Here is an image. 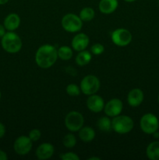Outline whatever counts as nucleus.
I'll return each mask as SVG.
<instances>
[{"label": "nucleus", "mask_w": 159, "mask_h": 160, "mask_svg": "<svg viewBox=\"0 0 159 160\" xmlns=\"http://www.w3.org/2000/svg\"><path fill=\"white\" fill-rule=\"evenodd\" d=\"M58 58L57 50L51 45H45L37 49L35 60L37 66L46 69L51 67L55 62Z\"/></svg>", "instance_id": "1"}, {"label": "nucleus", "mask_w": 159, "mask_h": 160, "mask_svg": "<svg viewBox=\"0 0 159 160\" xmlns=\"http://www.w3.org/2000/svg\"><path fill=\"white\" fill-rule=\"evenodd\" d=\"M2 46L3 49L9 53H17L21 49V38L16 33L9 31L2 38Z\"/></svg>", "instance_id": "2"}, {"label": "nucleus", "mask_w": 159, "mask_h": 160, "mask_svg": "<svg viewBox=\"0 0 159 160\" xmlns=\"http://www.w3.org/2000/svg\"><path fill=\"white\" fill-rule=\"evenodd\" d=\"M112 128L118 134H126L133 128V121L128 116H116L112 120Z\"/></svg>", "instance_id": "3"}, {"label": "nucleus", "mask_w": 159, "mask_h": 160, "mask_svg": "<svg viewBox=\"0 0 159 160\" xmlns=\"http://www.w3.org/2000/svg\"><path fill=\"white\" fill-rule=\"evenodd\" d=\"M84 117L82 114L76 111L69 112L65 118V125L67 129L70 131H78L83 128L84 125Z\"/></svg>", "instance_id": "4"}, {"label": "nucleus", "mask_w": 159, "mask_h": 160, "mask_svg": "<svg viewBox=\"0 0 159 160\" xmlns=\"http://www.w3.org/2000/svg\"><path fill=\"white\" fill-rule=\"evenodd\" d=\"M99 80L94 75H87L81 81L80 90L85 95H94L99 90Z\"/></svg>", "instance_id": "5"}, {"label": "nucleus", "mask_w": 159, "mask_h": 160, "mask_svg": "<svg viewBox=\"0 0 159 160\" xmlns=\"http://www.w3.org/2000/svg\"><path fill=\"white\" fill-rule=\"evenodd\" d=\"M140 128L146 134H154L157 131L159 122L157 117L152 113H147L140 120Z\"/></svg>", "instance_id": "6"}, {"label": "nucleus", "mask_w": 159, "mask_h": 160, "mask_svg": "<svg viewBox=\"0 0 159 160\" xmlns=\"http://www.w3.org/2000/svg\"><path fill=\"white\" fill-rule=\"evenodd\" d=\"M82 20L80 17L73 13H69L64 16L62 19V26L69 32H76L82 28Z\"/></svg>", "instance_id": "7"}, {"label": "nucleus", "mask_w": 159, "mask_h": 160, "mask_svg": "<svg viewBox=\"0 0 159 160\" xmlns=\"http://www.w3.org/2000/svg\"><path fill=\"white\" fill-rule=\"evenodd\" d=\"M112 40L118 46H126L130 43L132 34L128 30L119 28L114 31L112 34Z\"/></svg>", "instance_id": "8"}, {"label": "nucleus", "mask_w": 159, "mask_h": 160, "mask_svg": "<svg viewBox=\"0 0 159 160\" xmlns=\"http://www.w3.org/2000/svg\"><path fill=\"white\" fill-rule=\"evenodd\" d=\"M14 150L20 156H25L27 154L32 148V141L29 137L20 136L16 139L13 145Z\"/></svg>", "instance_id": "9"}, {"label": "nucleus", "mask_w": 159, "mask_h": 160, "mask_svg": "<svg viewBox=\"0 0 159 160\" xmlns=\"http://www.w3.org/2000/svg\"><path fill=\"white\" fill-rule=\"evenodd\" d=\"M123 105L121 100L118 98H113L104 106V112L108 117H115L119 115L123 110Z\"/></svg>", "instance_id": "10"}, {"label": "nucleus", "mask_w": 159, "mask_h": 160, "mask_svg": "<svg viewBox=\"0 0 159 160\" xmlns=\"http://www.w3.org/2000/svg\"><path fill=\"white\" fill-rule=\"evenodd\" d=\"M87 106L91 112H99L104 109V102L99 95H91L87 100Z\"/></svg>", "instance_id": "11"}, {"label": "nucleus", "mask_w": 159, "mask_h": 160, "mask_svg": "<svg viewBox=\"0 0 159 160\" xmlns=\"http://www.w3.org/2000/svg\"><path fill=\"white\" fill-rule=\"evenodd\" d=\"M89 44V38L85 34H78L72 41V47L76 51L80 52L85 49Z\"/></svg>", "instance_id": "12"}, {"label": "nucleus", "mask_w": 159, "mask_h": 160, "mask_svg": "<svg viewBox=\"0 0 159 160\" xmlns=\"http://www.w3.org/2000/svg\"><path fill=\"white\" fill-rule=\"evenodd\" d=\"M54 153V147L48 143L41 145L36 150V156L41 160H45L51 158Z\"/></svg>", "instance_id": "13"}, {"label": "nucleus", "mask_w": 159, "mask_h": 160, "mask_svg": "<svg viewBox=\"0 0 159 160\" xmlns=\"http://www.w3.org/2000/svg\"><path fill=\"white\" fill-rule=\"evenodd\" d=\"M143 100V93L140 89L134 88L129 92L127 96L128 103L131 106L137 107L140 106Z\"/></svg>", "instance_id": "14"}, {"label": "nucleus", "mask_w": 159, "mask_h": 160, "mask_svg": "<svg viewBox=\"0 0 159 160\" xmlns=\"http://www.w3.org/2000/svg\"><path fill=\"white\" fill-rule=\"evenodd\" d=\"M20 17L16 13L9 14L4 20L5 28L9 31H15L20 26Z\"/></svg>", "instance_id": "15"}, {"label": "nucleus", "mask_w": 159, "mask_h": 160, "mask_svg": "<svg viewBox=\"0 0 159 160\" xmlns=\"http://www.w3.org/2000/svg\"><path fill=\"white\" fill-rule=\"evenodd\" d=\"M117 7L118 0H101L99 2V9L103 13H112Z\"/></svg>", "instance_id": "16"}, {"label": "nucleus", "mask_w": 159, "mask_h": 160, "mask_svg": "<svg viewBox=\"0 0 159 160\" xmlns=\"http://www.w3.org/2000/svg\"><path fill=\"white\" fill-rule=\"evenodd\" d=\"M147 157L151 160H159V142H151L146 150Z\"/></svg>", "instance_id": "17"}, {"label": "nucleus", "mask_w": 159, "mask_h": 160, "mask_svg": "<svg viewBox=\"0 0 159 160\" xmlns=\"http://www.w3.org/2000/svg\"><path fill=\"white\" fill-rule=\"evenodd\" d=\"M79 137L83 142H90L94 138L95 132L90 127H84L80 130Z\"/></svg>", "instance_id": "18"}, {"label": "nucleus", "mask_w": 159, "mask_h": 160, "mask_svg": "<svg viewBox=\"0 0 159 160\" xmlns=\"http://www.w3.org/2000/svg\"><path fill=\"white\" fill-rule=\"evenodd\" d=\"M90 59H91V54H90V52L83 50L76 56V62L78 65L83 67V66H85L87 63H89Z\"/></svg>", "instance_id": "19"}, {"label": "nucleus", "mask_w": 159, "mask_h": 160, "mask_svg": "<svg viewBox=\"0 0 159 160\" xmlns=\"http://www.w3.org/2000/svg\"><path fill=\"white\" fill-rule=\"evenodd\" d=\"M58 56L62 60H69L73 56V50L68 46H62L57 51Z\"/></svg>", "instance_id": "20"}, {"label": "nucleus", "mask_w": 159, "mask_h": 160, "mask_svg": "<svg viewBox=\"0 0 159 160\" xmlns=\"http://www.w3.org/2000/svg\"><path fill=\"white\" fill-rule=\"evenodd\" d=\"M98 127L101 131L108 132L110 131L112 128V121L107 117H103L100 118L98 121Z\"/></svg>", "instance_id": "21"}, {"label": "nucleus", "mask_w": 159, "mask_h": 160, "mask_svg": "<svg viewBox=\"0 0 159 160\" xmlns=\"http://www.w3.org/2000/svg\"><path fill=\"white\" fill-rule=\"evenodd\" d=\"M94 11L92 8L86 7L84 8L82 10L80 11V18L83 20V21H90L94 17Z\"/></svg>", "instance_id": "22"}, {"label": "nucleus", "mask_w": 159, "mask_h": 160, "mask_svg": "<svg viewBox=\"0 0 159 160\" xmlns=\"http://www.w3.org/2000/svg\"><path fill=\"white\" fill-rule=\"evenodd\" d=\"M62 143H63L64 146L66 147V148H73L76 144V137L72 134H66V135L63 138V139H62Z\"/></svg>", "instance_id": "23"}, {"label": "nucleus", "mask_w": 159, "mask_h": 160, "mask_svg": "<svg viewBox=\"0 0 159 160\" xmlns=\"http://www.w3.org/2000/svg\"><path fill=\"white\" fill-rule=\"evenodd\" d=\"M66 92L70 96H77L80 93V90L76 84H70L67 86Z\"/></svg>", "instance_id": "24"}, {"label": "nucleus", "mask_w": 159, "mask_h": 160, "mask_svg": "<svg viewBox=\"0 0 159 160\" xmlns=\"http://www.w3.org/2000/svg\"><path fill=\"white\" fill-rule=\"evenodd\" d=\"M41 133L38 129H33L30 131L29 138L32 142H37L41 138Z\"/></svg>", "instance_id": "25"}, {"label": "nucleus", "mask_w": 159, "mask_h": 160, "mask_svg": "<svg viewBox=\"0 0 159 160\" xmlns=\"http://www.w3.org/2000/svg\"><path fill=\"white\" fill-rule=\"evenodd\" d=\"M104 48L101 44H94L90 48V51L94 55H101L104 52Z\"/></svg>", "instance_id": "26"}, {"label": "nucleus", "mask_w": 159, "mask_h": 160, "mask_svg": "<svg viewBox=\"0 0 159 160\" xmlns=\"http://www.w3.org/2000/svg\"><path fill=\"white\" fill-rule=\"evenodd\" d=\"M61 159L63 160H79L80 157L76 154L73 152L64 153L60 156Z\"/></svg>", "instance_id": "27"}, {"label": "nucleus", "mask_w": 159, "mask_h": 160, "mask_svg": "<svg viewBox=\"0 0 159 160\" xmlns=\"http://www.w3.org/2000/svg\"><path fill=\"white\" fill-rule=\"evenodd\" d=\"M5 133H6V128L5 126L2 123H0V138H3V136L5 135Z\"/></svg>", "instance_id": "28"}, {"label": "nucleus", "mask_w": 159, "mask_h": 160, "mask_svg": "<svg viewBox=\"0 0 159 160\" xmlns=\"http://www.w3.org/2000/svg\"><path fill=\"white\" fill-rule=\"evenodd\" d=\"M8 159V156L4 151L0 149V160H6Z\"/></svg>", "instance_id": "29"}, {"label": "nucleus", "mask_w": 159, "mask_h": 160, "mask_svg": "<svg viewBox=\"0 0 159 160\" xmlns=\"http://www.w3.org/2000/svg\"><path fill=\"white\" fill-rule=\"evenodd\" d=\"M6 28H5L4 25H2L0 24V38L4 36V34H6Z\"/></svg>", "instance_id": "30"}, {"label": "nucleus", "mask_w": 159, "mask_h": 160, "mask_svg": "<svg viewBox=\"0 0 159 160\" xmlns=\"http://www.w3.org/2000/svg\"><path fill=\"white\" fill-rule=\"evenodd\" d=\"M9 0H0V5H4L6 3L8 2Z\"/></svg>", "instance_id": "31"}, {"label": "nucleus", "mask_w": 159, "mask_h": 160, "mask_svg": "<svg viewBox=\"0 0 159 160\" xmlns=\"http://www.w3.org/2000/svg\"><path fill=\"white\" fill-rule=\"evenodd\" d=\"M88 159H89V160H94V159H95V160H100V158H98V157H91V158H89Z\"/></svg>", "instance_id": "32"}, {"label": "nucleus", "mask_w": 159, "mask_h": 160, "mask_svg": "<svg viewBox=\"0 0 159 160\" xmlns=\"http://www.w3.org/2000/svg\"><path fill=\"white\" fill-rule=\"evenodd\" d=\"M126 2H134L136 1V0H125Z\"/></svg>", "instance_id": "33"}, {"label": "nucleus", "mask_w": 159, "mask_h": 160, "mask_svg": "<svg viewBox=\"0 0 159 160\" xmlns=\"http://www.w3.org/2000/svg\"><path fill=\"white\" fill-rule=\"evenodd\" d=\"M0 98H1V92H0Z\"/></svg>", "instance_id": "34"}, {"label": "nucleus", "mask_w": 159, "mask_h": 160, "mask_svg": "<svg viewBox=\"0 0 159 160\" xmlns=\"http://www.w3.org/2000/svg\"><path fill=\"white\" fill-rule=\"evenodd\" d=\"M158 102H159V95H158Z\"/></svg>", "instance_id": "35"}]
</instances>
